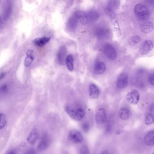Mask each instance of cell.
<instances>
[{
	"label": "cell",
	"mask_w": 154,
	"mask_h": 154,
	"mask_svg": "<svg viewBox=\"0 0 154 154\" xmlns=\"http://www.w3.org/2000/svg\"><path fill=\"white\" fill-rule=\"evenodd\" d=\"M82 11H76L69 17L66 23V27L70 31H73L76 29L80 22H81Z\"/></svg>",
	"instance_id": "cell-1"
},
{
	"label": "cell",
	"mask_w": 154,
	"mask_h": 154,
	"mask_svg": "<svg viewBox=\"0 0 154 154\" xmlns=\"http://www.w3.org/2000/svg\"><path fill=\"white\" fill-rule=\"evenodd\" d=\"M100 15L96 11L91 10L87 12L82 11L81 22L84 25L94 23L98 20Z\"/></svg>",
	"instance_id": "cell-2"
},
{
	"label": "cell",
	"mask_w": 154,
	"mask_h": 154,
	"mask_svg": "<svg viewBox=\"0 0 154 154\" xmlns=\"http://www.w3.org/2000/svg\"><path fill=\"white\" fill-rule=\"evenodd\" d=\"M134 11L135 15L139 20H146L149 17V10L143 4H137L134 8Z\"/></svg>",
	"instance_id": "cell-3"
},
{
	"label": "cell",
	"mask_w": 154,
	"mask_h": 154,
	"mask_svg": "<svg viewBox=\"0 0 154 154\" xmlns=\"http://www.w3.org/2000/svg\"><path fill=\"white\" fill-rule=\"evenodd\" d=\"M65 111L75 121L82 120L85 116V112L82 109H74L69 106L65 107Z\"/></svg>",
	"instance_id": "cell-4"
},
{
	"label": "cell",
	"mask_w": 154,
	"mask_h": 154,
	"mask_svg": "<svg viewBox=\"0 0 154 154\" xmlns=\"http://www.w3.org/2000/svg\"><path fill=\"white\" fill-rule=\"evenodd\" d=\"M13 9V4L11 2L8 1L7 2L5 5L3 14L1 16V28L2 29V26H4V23L7 22L10 18L12 13Z\"/></svg>",
	"instance_id": "cell-5"
},
{
	"label": "cell",
	"mask_w": 154,
	"mask_h": 154,
	"mask_svg": "<svg viewBox=\"0 0 154 154\" xmlns=\"http://www.w3.org/2000/svg\"><path fill=\"white\" fill-rule=\"evenodd\" d=\"M67 138L68 140L75 144L82 143L83 140L82 133L75 130H73L69 132Z\"/></svg>",
	"instance_id": "cell-6"
},
{
	"label": "cell",
	"mask_w": 154,
	"mask_h": 154,
	"mask_svg": "<svg viewBox=\"0 0 154 154\" xmlns=\"http://www.w3.org/2000/svg\"><path fill=\"white\" fill-rule=\"evenodd\" d=\"M95 119L96 123L98 125H102L107 122V115L104 109L100 108L97 111Z\"/></svg>",
	"instance_id": "cell-7"
},
{
	"label": "cell",
	"mask_w": 154,
	"mask_h": 154,
	"mask_svg": "<svg viewBox=\"0 0 154 154\" xmlns=\"http://www.w3.org/2000/svg\"><path fill=\"white\" fill-rule=\"evenodd\" d=\"M50 144V138L47 134H44L42 136L40 141L38 145L37 150L42 151L48 148Z\"/></svg>",
	"instance_id": "cell-8"
},
{
	"label": "cell",
	"mask_w": 154,
	"mask_h": 154,
	"mask_svg": "<svg viewBox=\"0 0 154 154\" xmlns=\"http://www.w3.org/2000/svg\"><path fill=\"white\" fill-rule=\"evenodd\" d=\"M153 45L150 40H146L142 43L140 48V53L141 55L148 54L153 49Z\"/></svg>",
	"instance_id": "cell-9"
},
{
	"label": "cell",
	"mask_w": 154,
	"mask_h": 154,
	"mask_svg": "<svg viewBox=\"0 0 154 154\" xmlns=\"http://www.w3.org/2000/svg\"><path fill=\"white\" fill-rule=\"evenodd\" d=\"M103 52L105 55L112 60H114L117 57V52L115 48L110 45L104 46Z\"/></svg>",
	"instance_id": "cell-10"
},
{
	"label": "cell",
	"mask_w": 154,
	"mask_h": 154,
	"mask_svg": "<svg viewBox=\"0 0 154 154\" xmlns=\"http://www.w3.org/2000/svg\"><path fill=\"white\" fill-rule=\"evenodd\" d=\"M126 99L131 104H136L139 100V94L137 90H132L127 94Z\"/></svg>",
	"instance_id": "cell-11"
},
{
	"label": "cell",
	"mask_w": 154,
	"mask_h": 154,
	"mask_svg": "<svg viewBox=\"0 0 154 154\" xmlns=\"http://www.w3.org/2000/svg\"><path fill=\"white\" fill-rule=\"evenodd\" d=\"M109 29L104 27L97 28L94 31V34L96 37L99 39H103L107 38L109 36Z\"/></svg>",
	"instance_id": "cell-12"
},
{
	"label": "cell",
	"mask_w": 154,
	"mask_h": 154,
	"mask_svg": "<svg viewBox=\"0 0 154 154\" xmlns=\"http://www.w3.org/2000/svg\"><path fill=\"white\" fill-rule=\"evenodd\" d=\"M146 125H150L154 122V104L149 106L146 112L145 119Z\"/></svg>",
	"instance_id": "cell-13"
},
{
	"label": "cell",
	"mask_w": 154,
	"mask_h": 154,
	"mask_svg": "<svg viewBox=\"0 0 154 154\" xmlns=\"http://www.w3.org/2000/svg\"><path fill=\"white\" fill-rule=\"evenodd\" d=\"M39 137V131L37 129H33L29 134L27 138V141L30 145H34L37 141Z\"/></svg>",
	"instance_id": "cell-14"
},
{
	"label": "cell",
	"mask_w": 154,
	"mask_h": 154,
	"mask_svg": "<svg viewBox=\"0 0 154 154\" xmlns=\"http://www.w3.org/2000/svg\"><path fill=\"white\" fill-rule=\"evenodd\" d=\"M66 52H67V50L65 46L61 47L58 49L57 54V59L58 63L60 65H63L64 62L66 61Z\"/></svg>",
	"instance_id": "cell-15"
},
{
	"label": "cell",
	"mask_w": 154,
	"mask_h": 154,
	"mask_svg": "<svg viewBox=\"0 0 154 154\" xmlns=\"http://www.w3.org/2000/svg\"><path fill=\"white\" fill-rule=\"evenodd\" d=\"M128 83V76L126 74L122 73L118 77L116 85L118 88L122 89L127 86Z\"/></svg>",
	"instance_id": "cell-16"
},
{
	"label": "cell",
	"mask_w": 154,
	"mask_h": 154,
	"mask_svg": "<svg viewBox=\"0 0 154 154\" xmlns=\"http://www.w3.org/2000/svg\"><path fill=\"white\" fill-rule=\"evenodd\" d=\"M106 70V66L103 62L97 61L95 63L94 66V72L96 74L103 73Z\"/></svg>",
	"instance_id": "cell-17"
},
{
	"label": "cell",
	"mask_w": 154,
	"mask_h": 154,
	"mask_svg": "<svg viewBox=\"0 0 154 154\" xmlns=\"http://www.w3.org/2000/svg\"><path fill=\"white\" fill-rule=\"evenodd\" d=\"M89 95L91 99H95L98 98L100 94V90L98 87L94 84H91L89 86Z\"/></svg>",
	"instance_id": "cell-18"
},
{
	"label": "cell",
	"mask_w": 154,
	"mask_h": 154,
	"mask_svg": "<svg viewBox=\"0 0 154 154\" xmlns=\"http://www.w3.org/2000/svg\"><path fill=\"white\" fill-rule=\"evenodd\" d=\"M154 25L151 21H148L144 23L140 27L141 32L145 34L150 33L154 30Z\"/></svg>",
	"instance_id": "cell-19"
},
{
	"label": "cell",
	"mask_w": 154,
	"mask_h": 154,
	"mask_svg": "<svg viewBox=\"0 0 154 154\" xmlns=\"http://www.w3.org/2000/svg\"><path fill=\"white\" fill-rule=\"evenodd\" d=\"M144 142L148 146H154V131H151L147 133L144 137Z\"/></svg>",
	"instance_id": "cell-20"
},
{
	"label": "cell",
	"mask_w": 154,
	"mask_h": 154,
	"mask_svg": "<svg viewBox=\"0 0 154 154\" xmlns=\"http://www.w3.org/2000/svg\"><path fill=\"white\" fill-rule=\"evenodd\" d=\"M119 118L123 120L128 119L131 116L130 111L126 108H122L119 112Z\"/></svg>",
	"instance_id": "cell-21"
},
{
	"label": "cell",
	"mask_w": 154,
	"mask_h": 154,
	"mask_svg": "<svg viewBox=\"0 0 154 154\" xmlns=\"http://www.w3.org/2000/svg\"><path fill=\"white\" fill-rule=\"evenodd\" d=\"M27 57L25 61V65L26 67L30 66L34 59V52L33 50L29 49L26 53Z\"/></svg>",
	"instance_id": "cell-22"
},
{
	"label": "cell",
	"mask_w": 154,
	"mask_h": 154,
	"mask_svg": "<svg viewBox=\"0 0 154 154\" xmlns=\"http://www.w3.org/2000/svg\"><path fill=\"white\" fill-rule=\"evenodd\" d=\"M50 40V38L48 37H42L37 38L34 40V43L37 46L42 47Z\"/></svg>",
	"instance_id": "cell-23"
},
{
	"label": "cell",
	"mask_w": 154,
	"mask_h": 154,
	"mask_svg": "<svg viewBox=\"0 0 154 154\" xmlns=\"http://www.w3.org/2000/svg\"><path fill=\"white\" fill-rule=\"evenodd\" d=\"M65 63L68 70L70 72H72L74 69V59L72 55L71 54L68 55L66 57Z\"/></svg>",
	"instance_id": "cell-24"
},
{
	"label": "cell",
	"mask_w": 154,
	"mask_h": 154,
	"mask_svg": "<svg viewBox=\"0 0 154 154\" xmlns=\"http://www.w3.org/2000/svg\"><path fill=\"white\" fill-rule=\"evenodd\" d=\"M1 122H0V126H1V128L2 129L5 127V125L7 123V120H6V115L4 113H1Z\"/></svg>",
	"instance_id": "cell-25"
},
{
	"label": "cell",
	"mask_w": 154,
	"mask_h": 154,
	"mask_svg": "<svg viewBox=\"0 0 154 154\" xmlns=\"http://www.w3.org/2000/svg\"><path fill=\"white\" fill-rule=\"evenodd\" d=\"M112 120H109L107 122V124L106 126V131L107 132H110L112 131Z\"/></svg>",
	"instance_id": "cell-26"
},
{
	"label": "cell",
	"mask_w": 154,
	"mask_h": 154,
	"mask_svg": "<svg viewBox=\"0 0 154 154\" xmlns=\"http://www.w3.org/2000/svg\"><path fill=\"white\" fill-rule=\"evenodd\" d=\"M80 154H90V151L87 146L83 145L82 146L80 149Z\"/></svg>",
	"instance_id": "cell-27"
},
{
	"label": "cell",
	"mask_w": 154,
	"mask_h": 154,
	"mask_svg": "<svg viewBox=\"0 0 154 154\" xmlns=\"http://www.w3.org/2000/svg\"><path fill=\"white\" fill-rule=\"evenodd\" d=\"M82 129L83 131L85 132H87L90 130V124L88 122H84L82 124Z\"/></svg>",
	"instance_id": "cell-28"
},
{
	"label": "cell",
	"mask_w": 154,
	"mask_h": 154,
	"mask_svg": "<svg viewBox=\"0 0 154 154\" xmlns=\"http://www.w3.org/2000/svg\"><path fill=\"white\" fill-rule=\"evenodd\" d=\"M140 40V38L138 35L133 36L131 38V42L134 44L138 43Z\"/></svg>",
	"instance_id": "cell-29"
},
{
	"label": "cell",
	"mask_w": 154,
	"mask_h": 154,
	"mask_svg": "<svg viewBox=\"0 0 154 154\" xmlns=\"http://www.w3.org/2000/svg\"><path fill=\"white\" fill-rule=\"evenodd\" d=\"M149 82L151 85L154 86V73H152L149 76Z\"/></svg>",
	"instance_id": "cell-30"
},
{
	"label": "cell",
	"mask_w": 154,
	"mask_h": 154,
	"mask_svg": "<svg viewBox=\"0 0 154 154\" xmlns=\"http://www.w3.org/2000/svg\"><path fill=\"white\" fill-rule=\"evenodd\" d=\"M1 93L5 94L8 92V86L6 85H3L1 87Z\"/></svg>",
	"instance_id": "cell-31"
},
{
	"label": "cell",
	"mask_w": 154,
	"mask_h": 154,
	"mask_svg": "<svg viewBox=\"0 0 154 154\" xmlns=\"http://www.w3.org/2000/svg\"><path fill=\"white\" fill-rule=\"evenodd\" d=\"M25 154H36V152L34 149H30L26 152Z\"/></svg>",
	"instance_id": "cell-32"
},
{
	"label": "cell",
	"mask_w": 154,
	"mask_h": 154,
	"mask_svg": "<svg viewBox=\"0 0 154 154\" xmlns=\"http://www.w3.org/2000/svg\"><path fill=\"white\" fill-rule=\"evenodd\" d=\"M6 154H17L16 151L14 150H11L8 152V153Z\"/></svg>",
	"instance_id": "cell-33"
},
{
	"label": "cell",
	"mask_w": 154,
	"mask_h": 154,
	"mask_svg": "<svg viewBox=\"0 0 154 154\" xmlns=\"http://www.w3.org/2000/svg\"><path fill=\"white\" fill-rule=\"evenodd\" d=\"M100 154H110V153L108 150H104Z\"/></svg>",
	"instance_id": "cell-34"
},
{
	"label": "cell",
	"mask_w": 154,
	"mask_h": 154,
	"mask_svg": "<svg viewBox=\"0 0 154 154\" xmlns=\"http://www.w3.org/2000/svg\"><path fill=\"white\" fill-rule=\"evenodd\" d=\"M5 73L4 72H2L1 73V76H0V77H1V80H2V79L3 78H4V77H5Z\"/></svg>",
	"instance_id": "cell-35"
},
{
	"label": "cell",
	"mask_w": 154,
	"mask_h": 154,
	"mask_svg": "<svg viewBox=\"0 0 154 154\" xmlns=\"http://www.w3.org/2000/svg\"><path fill=\"white\" fill-rule=\"evenodd\" d=\"M147 2H148L149 4L150 5H153V6L154 5V1H148Z\"/></svg>",
	"instance_id": "cell-36"
},
{
	"label": "cell",
	"mask_w": 154,
	"mask_h": 154,
	"mask_svg": "<svg viewBox=\"0 0 154 154\" xmlns=\"http://www.w3.org/2000/svg\"><path fill=\"white\" fill-rule=\"evenodd\" d=\"M152 154H154V152H153V153H152Z\"/></svg>",
	"instance_id": "cell-37"
}]
</instances>
